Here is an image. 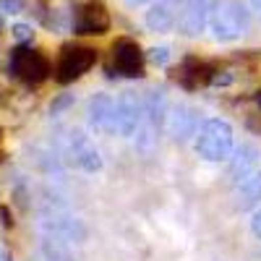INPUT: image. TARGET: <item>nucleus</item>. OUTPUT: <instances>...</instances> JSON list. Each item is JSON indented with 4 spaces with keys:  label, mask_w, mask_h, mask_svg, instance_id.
<instances>
[{
    "label": "nucleus",
    "mask_w": 261,
    "mask_h": 261,
    "mask_svg": "<svg viewBox=\"0 0 261 261\" xmlns=\"http://www.w3.org/2000/svg\"><path fill=\"white\" fill-rule=\"evenodd\" d=\"M167 134L172 141L178 144H186L191 139H196L199 134V110L188 102H178L172 110L167 113Z\"/></svg>",
    "instance_id": "1a4fd4ad"
},
{
    "label": "nucleus",
    "mask_w": 261,
    "mask_h": 261,
    "mask_svg": "<svg viewBox=\"0 0 261 261\" xmlns=\"http://www.w3.org/2000/svg\"><path fill=\"white\" fill-rule=\"evenodd\" d=\"M167 94L165 89H149L144 94V118H141V125L136 130V149L141 154H151L160 144V136L167 125Z\"/></svg>",
    "instance_id": "f03ea898"
},
{
    "label": "nucleus",
    "mask_w": 261,
    "mask_h": 261,
    "mask_svg": "<svg viewBox=\"0 0 261 261\" xmlns=\"http://www.w3.org/2000/svg\"><path fill=\"white\" fill-rule=\"evenodd\" d=\"M212 84H214V86H230V84H232V73H227V71H225L222 76L217 73V76H212Z\"/></svg>",
    "instance_id": "412c9836"
},
{
    "label": "nucleus",
    "mask_w": 261,
    "mask_h": 261,
    "mask_svg": "<svg viewBox=\"0 0 261 261\" xmlns=\"http://www.w3.org/2000/svg\"><path fill=\"white\" fill-rule=\"evenodd\" d=\"M248 3H251V8H253V11L261 16V0H248Z\"/></svg>",
    "instance_id": "4be33fe9"
},
{
    "label": "nucleus",
    "mask_w": 261,
    "mask_h": 261,
    "mask_svg": "<svg viewBox=\"0 0 261 261\" xmlns=\"http://www.w3.org/2000/svg\"><path fill=\"white\" fill-rule=\"evenodd\" d=\"M144 118V94L125 89L115 99V134L123 139H134Z\"/></svg>",
    "instance_id": "39448f33"
},
{
    "label": "nucleus",
    "mask_w": 261,
    "mask_h": 261,
    "mask_svg": "<svg viewBox=\"0 0 261 261\" xmlns=\"http://www.w3.org/2000/svg\"><path fill=\"white\" fill-rule=\"evenodd\" d=\"M73 102H76V97H73V94H60V97L50 105V113H53V115H58V113H63V110H68V107H73Z\"/></svg>",
    "instance_id": "6ab92c4d"
},
{
    "label": "nucleus",
    "mask_w": 261,
    "mask_h": 261,
    "mask_svg": "<svg viewBox=\"0 0 261 261\" xmlns=\"http://www.w3.org/2000/svg\"><path fill=\"white\" fill-rule=\"evenodd\" d=\"M258 165H261V149L256 144H241L230 157L227 175H230L232 183H241L243 178H248L251 172L258 170Z\"/></svg>",
    "instance_id": "f8f14e48"
},
{
    "label": "nucleus",
    "mask_w": 261,
    "mask_h": 261,
    "mask_svg": "<svg viewBox=\"0 0 261 261\" xmlns=\"http://www.w3.org/2000/svg\"><path fill=\"white\" fill-rule=\"evenodd\" d=\"M193 149L204 162H212V165L227 162L232 157V151H235V130H232V125L222 118L204 120L199 134H196Z\"/></svg>",
    "instance_id": "f257e3e1"
},
{
    "label": "nucleus",
    "mask_w": 261,
    "mask_h": 261,
    "mask_svg": "<svg viewBox=\"0 0 261 261\" xmlns=\"http://www.w3.org/2000/svg\"><path fill=\"white\" fill-rule=\"evenodd\" d=\"M144 53L139 47L136 39H128L120 37L115 39L113 45V65H115V73L125 76V79H141L144 76Z\"/></svg>",
    "instance_id": "6e6552de"
},
{
    "label": "nucleus",
    "mask_w": 261,
    "mask_h": 261,
    "mask_svg": "<svg viewBox=\"0 0 261 261\" xmlns=\"http://www.w3.org/2000/svg\"><path fill=\"white\" fill-rule=\"evenodd\" d=\"M220 0H186L183 13L178 18V32L183 37H201L209 29L212 13Z\"/></svg>",
    "instance_id": "0eeeda50"
},
{
    "label": "nucleus",
    "mask_w": 261,
    "mask_h": 261,
    "mask_svg": "<svg viewBox=\"0 0 261 261\" xmlns=\"http://www.w3.org/2000/svg\"><path fill=\"white\" fill-rule=\"evenodd\" d=\"M71 157L73 162L84 170V172H99L102 170V154H99V149L94 146V141L89 136H84V134H76L71 136Z\"/></svg>",
    "instance_id": "4468645a"
},
{
    "label": "nucleus",
    "mask_w": 261,
    "mask_h": 261,
    "mask_svg": "<svg viewBox=\"0 0 261 261\" xmlns=\"http://www.w3.org/2000/svg\"><path fill=\"white\" fill-rule=\"evenodd\" d=\"M86 120H89V128L99 136L115 134V99L105 92H97L86 105Z\"/></svg>",
    "instance_id": "9d476101"
},
{
    "label": "nucleus",
    "mask_w": 261,
    "mask_h": 261,
    "mask_svg": "<svg viewBox=\"0 0 261 261\" xmlns=\"http://www.w3.org/2000/svg\"><path fill=\"white\" fill-rule=\"evenodd\" d=\"M76 34L84 37H99L110 29V13H107L105 3L99 0H89L86 6H81L76 11V21H73Z\"/></svg>",
    "instance_id": "9b49d317"
},
{
    "label": "nucleus",
    "mask_w": 261,
    "mask_h": 261,
    "mask_svg": "<svg viewBox=\"0 0 261 261\" xmlns=\"http://www.w3.org/2000/svg\"><path fill=\"white\" fill-rule=\"evenodd\" d=\"M251 232L261 241V206H256L253 214H251Z\"/></svg>",
    "instance_id": "aec40b11"
},
{
    "label": "nucleus",
    "mask_w": 261,
    "mask_h": 261,
    "mask_svg": "<svg viewBox=\"0 0 261 261\" xmlns=\"http://www.w3.org/2000/svg\"><path fill=\"white\" fill-rule=\"evenodd\" d=\"M235 193H238V206L241 209L261 204V167L251 172L248 178H243L241 183H235Z\"/></svg>",
    "instance_id": "2eb2a0df"
},
{
    "label": "nucleus",
    "mask_w": 261,
    "mask_h": 261,
    "mask_svg": "<svg viewBox=\"0 0 261 261\" xmlns=\"http://www.w3.org/2000/svg\"><path fill=\"white\" fill-rule=\"evenodd\" d=\"M8 71L18 81H24L27 86H39L42 81L50 79L53 65H50L45 53L29 50V47H16L11 53V60H8Z\"/></svg>",
    "instance_id": "20e7f679"
},
{
    "label": "nucleus",
    "mask_w": 261,
    "mask_h": 261,
    "mask_svg": "<svg viewBox=\"0 0 261 261\" xmlns=\"http://www.w3.org/2000/svg\"><path fill=\"white\" fill-rule=\"evenodd\" d=\"M97 60V53L92 47H84V45H68L63 47L60 58H58V65H55V79L60 84H71L76 79H81L86 71L94 65Z\"/></svg>",
    "instance_id": "423d86ee"
},
{
    "label": "nucleus",
    "mask_w": 261,
    "mask_h": 261,
    "mask_svg": "<svg viewBox=\"0 0 261 261\" xmlns=\"http://www.w3.org/2000/svg\"><path fill=\"white\" fill-rule=\"evenodd\" d=\"M146 58H149V63H154L157 68H167L170 60H172V53H170L167 45H160V47H151Z\"/></svg>",
    "instance_id": "a211bd4d"
},
{
    "label": "nucleus",
    "mask_w": 261,
    "mask_h": 261,
    "mask_svg": "<svg viewBox=\"0 0 261 261\" xmlns=\"http://www.w3.org/2000/svg\"><path fill=\"white\" fill-rule=\"evenodd\" d=\"M178 6H180V0H157V3H151L144 16L146 29L157 32V34L170 32L178 24Z\"/></svg>",
    "instance_id": "ddd939ff"
},
{
    "label": "nucleus",
    "mask_w": 261,
    "mask_h": 261,
    "mask_svg": "<svg viewBox=\"0 0 261 261\" xmlns=\"http://www.w3.org/2000/svg\"><path fill=\"white\" fill-rule=\"evenodd\" d=\"M50 227H53V232L63 235L68 243H86V238H89L86 225L81 220H76V217H63V220H55Z\"/></svg>",
    "instance_id": "dca6fc26"
},
{
    "label": "nucleus",
    "mask_w": 261,
    "mask_h": 261,
    "mask_svg": "<svg viewBox=\"0 0 261 261\" xmlns=\"http://www.w3.org/2000/svg\"><path fill=\"white\" fill-rule=\"evenodd\" d=\"M206 65L199 60V58H186L183 63H180V73H178V79L186 84V86H199L204 79H209L212 81V76H206Z\"/></svg>",
    "instance_id": "f3484780"
},
{
    "label": "nucleus",
    "mask_w": 261,
    "mask_h": 261,
    "mask_svg": "<svg viewBox=\"0 0 261 261\" xmlns=\"http://www.w3.org/2000/svg\"><path fill=\"white\" fill-rule=\"evenodd\" d=\"M128 6H144V3H151V0H125Z\"/></svg>",
    "instance_id": "5701e85b"
},
{
    "label": "nucleus",
    "mask_w": 261,
    "mask_h": 261,
    "mask_svg": "<svg viewBox=\"0 0 261 261\" xmlns=\"http://www.w3.org/2000/svg\"><path fill=\"white\" fill-rule=\"evenodd\" d=\"M251 27V11L246 8V3L241 0H222L217 3L212 21H209V29L212 37L217 42H235L241 39Z\"/></svg>",
    "instance_id": "7ed1b4c3"
},
{
    "label": "nucleus",
    "mask_w": 261,
    "mask_h": 261,
    "mask_svg": "<svg viewBox=\"0 0 261 261\" xmlns=\"http://www.w3.org/2000/svg\"><path fill=\"white\" fill-rule=\"evenodd\" d=\"M256 102H258V107H261V92H258V97H256Z\"/></svg>",
    "instance_id": "b1692460"
}]
</instances>
